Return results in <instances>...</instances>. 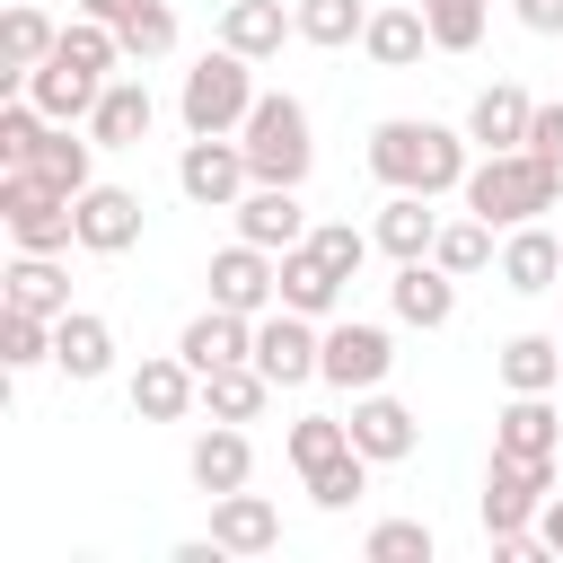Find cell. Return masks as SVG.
<instances>
[{"label": "cell", "mask_w": 563, "mask_h": 563, "mask_svg": "<svg viewBox=\"0 0 563 563\" xmlns=\"http://www.w3.org/2000/svg\"><path fill=\"white\" fill-rule=\"evenodd\" d=\"M466 167H475V141L457 132V123H431V114H387V123H369V176L387 185V194H457L466 185Z\"/></svg>", "instance_id": "obj_1"}, {"label": "cell", "mask_w": 563, "mask_h": 563, "mask_svg": "<svg viewBox=\"0 0 563 563\" xmlns=\"http://www.w3.org/2000/svg\"><path fill=\"white\" fill-rule=\"evenodd\" d=\"M457 194H466V211H484L493 229H519V220H545V211H554L563 167L537 158L528 141H519V150H475V167H466Z\"/></svg>", "instance_id": "obj_2"}, {"label": "cell", "mask_w": 563, "mask_h": 563, "mask_svg": "<svg viewBox=\"0 0 563 563\" xmlns=\"http://www.w3.org/2000/svg\"><path fill=\"white\" fill-rule=\"evenodd\" d=\"M255 62L246 53H229V44H211L194 70H185V88H176V114H185V132H246V114H255Z\"/></svg>", "instance_id": "obj_3"}, {"label": "cell", "mask_w": 563, "mask_h": 563, "mask_svg": "<svg viewBox=\"0 0 563 563\" xmlns=\"http://www.w3.org/2000/svg\"><path fill=\"white\" fill-rule=\"evenodd\" d=\"M238 141H246V167H255V185H308V167H317V141H308V106H299L290 88H264Z\"/></svg>", "instance_id": "obj_4"}, {"label": "cell", "mask_w": 563, "mask_h": 563, "mask_svg": "<svg viewBox=\"0 0 563 563\" xmlns=\"http://www.w3.org/2000/svg\"><path fill=\"white\" fill-rule=\"evenodd\" d=\"M0 229L35 255H62V246H79V194L44 185L35 167H0Z\"/></svg>", "instance_id": "obj_5"}, {"label": "cell", "mask_w": 563, "mask_h": 563, "mask_svg": "<svg viewBox=\"0 0 563 563\" xmlns=\"http://www.w3.org/2000/svg\"><path fill=\"white\" fill-rule=\"evenodd\" d=\"M246 185H255V167H246V141H238V132H185V150H176V194H185L194 211H238Z\"/></svg>", "instance_id": "obj_6"}, {"label": "cell", "mask_w": 563, "mask_h": 563, "mask_svg": "<svg viewBox=\"0 0 563 563\" xmlns=\"http://www.w3.org/2000/svg\"><path fill=\"white\" fill-rule=\"evenodd\" d=\"M387 369H396V334H387V325H369V317H325V361H317L325 387L361 396V387H387Z\"/></svg>", "instance_id": "obj_7"}, {"label": "cell", "mask_w": 563, "mask_h": 563, "mask_svg": "<svg viewBox=\"0 0 563 563\" xmlns=\"http://www.w3.org/2000/svg\"><path fill=\"white\" fill-rule=\"evenodd\" d=\"M211 299L220 308H238V317H264V308H282V255L273 246H255V238H229L220 255H211Z\"/></svg>", "instance_id": "obj_8"}, {"label": "cell", "mask_w": 563, "mask_h": 563, "mask_svg": "<svg viewBox=\"0 0 563 563\" xmlns=\"http://www.w3.org/2000/svg\"><path fill=\"white\" fill-rule=\"evenodd\" d=\"M317 361H325V325L317 317H299V308H264L255 317V369L273 387H308Z\"/></svg>", "instance_id": "obj_9"}, {"label": "cell", "mask_w": 563, "mask_h": 563, "mask_svg": "<svg viewBox=\"0 0 563 563\" xmlns=\"http://www.w3.org/2000/svg\"><path fill=\"white\" fill-rule=\"evenodd\" d=\"M343 422H352V449H361L369 466H405V457L422 449V413H413L405 396H387V387H361Z\"/></svg>", "instance_id": "obj_10"}, {"label": "cell", "mask_w": 563, "mask_h": 563, "mask_svg": "<svg viewBox=\"0 0 563 563\" xmlns=\"http://www.w3.org/2000/svg\"><path fill=\"white\" fill-rule=\"evenodd\" d=\"M545 493H554V457H501V449H493L475 510H484V528H537Z\"/></svg>", "instance_id": "obj_11"}, {"label": "cell", "mask_w": 563, "mask_h": 563, "mask_svg": "<svg viewBox=\"0 0 563 563\" xmlns=\"http://www.w3.org/2000/svg\"><path fill=\"white\" fill-rule=\"evenodd\" d=\"M202 405V369L185 361V352H150L141 369H132V413L141 422H185Z\"/></svg>", "instance_id": "obj_12"}, {"label": "cell", "mask_w": 563, "mask_h": 563, "mask_svg": "<svg viewBox=\"0 0 563 563\" xmlns=\"http://www.w3.org/2000/svg\"><path fill=\"white\" fill-rule=\"evenodd\" d=\"M185 475H194V493H202V501L238 493V484L255 475V440H246V422H211V431H194V449H185Z\"/></svg>", "instance_id": "obj_13"}, {"label": "cell", "mask_w": 563, "mask_h": 563, "mask_svg": "<svg viewBox=\"0 0 563 563\" xmlns=\"http://www.w3.org/2000/svg\"><path fill=\"white\" fill-rule=\"evenodd\" d=\"M141 220H150V211H141L132 185H88V194H79V246H88V255H132V246H141Z\"/></svg>", "instance_id": "obj_14"}, {"label": "cell", "mask_w": 563, "mask_h": 563, "mask_svg": "<svg viewBox=\"0 0 563 563\" xmlns=\"http://www.w3.org/2000/svg\"><path fill=\"white\" fill-rule=\"evenodd\" d=\"M387 308H396V325H449L457 317V273L449 264H431V255H413V264H396V282H387Z\"/></svg>", "instance_id": "obj_15"}, {"label": "cell", "mask_w": 563, "mask_h": 563, "mask_svg": "<svg viewBox=\"0 0 563 563\" xmlns=\"http://www.w3.org/2000/svg\"><path fill=\"white\" fill-rule=\"evenodd\" d=\"M18 97H35L53 123H88V114H97V97H106V70H79L70 53H53V62H35V70H26V88H18Z\"/></svg>", "instance_id": "obj_16"}, {"label": "cell", "mask_w": 563, "mask_h": 563, "mask_svg": "<svg viewBox=\"0 0 563 563\" xmlns=\"http://www.w3.org/2000/svg\"><path fill=\"white\" fill-rule=\"evenodd\" d=\"M150 123H158V97H150V79L114 70V79H106V97H97V114H88L97 150H141V141H150Z\"/></svg>", "instance_id": "obj_17"}, {"label": "cell", "mask_w": 563, "mask_h": 563, "mask_svg": "<svg viewBox=\"0 0 563 563\" xmlns=\"http://www.w3.org/2000/svg\"><path fill=\"white\" fill-rule=\"evenodd\" d=\"M229 220H238V238H255V246H273V255H290V246L308 238V202H299V185H246V202H238Z\"/></svg>", "instance_id": "obj_18"}, {"label": "cell", "mask_w": 563, "mask_h": 563, "mask_svg": "<svg viewBox=\"0 0 563 563\" xmlns=\"http://www.w3.org/2000/svg\"><path fill=\"white\" fill-rule=\"evenodd\" d=\"M501 290H519V299L563 290V238H554L545 220H519V229L501 238Z\"/></svg>", "instance_id": "obj_19"}, {"label": "cell", "mask_w": 563, "mask_h": 563, "mask_svg": "<svg viewBox=\"0 0 563 563\" xmlns=\"http://www.w3.org/2000/svg\"><path fill=\"white\" fill-rule=\"evenodd\" d=\"M176 352L211 378V369H229V361H255V317H238V308H202V317H185V334H176Z\"/></svg>", "instance_id": "obj_20"}, {"label": "cell", "mask_w": 563, "mask_h": 563, "mask_svg": "<svg viewBox=\"0 0 563 563\" xmlns=\"http://www.w3.org/2000/svg\"><path fill=\"white\" fill-rule=\"evenodd\" d=\"M493 449L501 457H563V396H510L493 413Z\"/></svg>", "instance_id": "obj_21"}, {"label": "cell", "mask_w": 563, "mask_h": 563, "mask_svg": "<svg viewBox=\"0 0 563 563\" xmlns=\"http://www.w3.org/2000/svg\"><path fill=\"white\" fill-rule=\"evenodd\" d=\"M53 369L79 378V387L106 378V369H114V325H106L97 308H62V317H53Z\"/></svg>", "instance_id": "obj_22"}, {"label": "cell", "mask_w": 563, "mask_h": 563, "mask_svg": "<svg viewBox=\"0 0 563 563\" xmlns=\"http://www.w3.org/2000/svg\"><path fill=\"white\" fill-rule=\"evenodd\" d=\"M211 537L229 545V563L273 554V545H282V510H273L264 493H246V484H238V493H220V501H211Z\"/></svg>", "instance_id": "obj_23"}, {"label": "cell", "mask_w": 563, "mask_h": 563, "mask_svg": "<svg viewBox=\"0 0 563 563\" xmlns=\"http://www.w3.org/2000/svg\"><path fill=\"white\" fill-rule=\"evenodd\" d=\"M290 35H299V9H282V0H229L220 9V44L246 62H273Z\"/></svg>", "instance_id": "obj_24"}, {"label": "cell", "mask_w": 563, "mask_h": 563, "mask_svg": "<svg viewBox=\"0 0 563 563\" xmlns=\"http://www.w3.org/2000/svg\"><path fill=\"white\" fill-rule=\"evenodd\" d=\"M528 114H537V97H528L519 79H493V88H475V106H466V141H475V150H519V141H528Z\"/></svg>", "instance_id": "obj_25"}, {"label": "cell", "mask_w": 563, "mask_h": 563, "mask_svg": "<svg viewBox=\"0 0 563 563\" xmlns=\"http://www.w3.org/2000/svg\"><path fill=\"white\" fill-rule=\"evenodd\" d=\"M493 369L510 396H563V334H510L493 352Z\"/></svg>", "instance_id": "obj_26"}, {"label": "cell", "mask_w": 563, "mask_h": 563, "mask_svg": "<svg viewBox=\"0 0 563 563\" xmlns=\"http://www.w3.org/2000/svg\"><path fill=\"white\" fill-rule=\"evenodd\" d=\"M53 44H62V26H53L35 0H18V9L0 18V79H9V97L26 88V70H35V62H53Z\"/></svg>", "instance_id": "obj_27"}, {"label": "cell", "mask_w": 563, "mask_h": 563, "mask_svg": "<svg viewBox=\"0 0 563 563\" xmlns=\"http://www.w3.org/2000/svg\"><path fill=\"white\" fill-rule=\"evenodd\" d=\"M26 167H35L44 185H62V194H88V185H97V132H88V123H79V132H70V123H44V141H35Z\"/></svg>", "instance_id": "obj_28"}, {"label": "cell", "mask_w": 563, "mask_h": 563, "mask_svg": "<svg viewBox=\"0 0 563 563\" xmlns=\"http://www.w3.org/2000/svg\"><path fill=\"white\" fill-rule=\"evenodd\" d=\"M369 238H378V255H396V264L431 255V238H440L431 194H387V202H378V220H369Z\"/></svg>", "instance_id": "obj_29"}, {"label": "cell", "mask_w": 563, "mask_h": 563, "mask_svg": "<svg viewBox=\"0 0 563 563\" xmlns=\"http://www.w3.org/2000/svg\"><path fill=\"white\" fill-rule=\"evenodd\" d=\"M282 308H299V317H317V325L343 308V273H334V264H325L308 238L282 255Z\"/></svg>", "instance_id": "obj_30"}, {"label": "cell", "mask_w": 563, "mask_h": 563, "mask_svg": "<svg viewBox=\"0 0 563 563\" xmlns=\"http://www.w3.org/2000/svg\"><path fill=\"white\" fill-rule=\"evenodd\" d=\"M361 53H369L378 70H413V62L431 53V26H422V0H413V9H369V26H361Z\"/></svg>", "instance_id": "obj_31"}, {"label": "cell", "mask_w": 563, "mask_h": 563, "mask_svg": "<svg viewBox=\"0 0 563 563\" xmlns=\"http://www.w3.org/2000/svg\"><path fill=\"white\" fill-rule=\"evenodd\" d=\"M0 299H9V308H35V317H62V308H70V273H62L53 255L18 246V264L0 273Z\"/></svg>", "instance_id": "obj_32"}, {"label": "cell", "mask_w": 563, "mask_h": 563, "mask_svg": "<svg viewBox=\"0 0 563 563\" xmlns=\"http://www.w3.org/2000/svg\"><path fill=\"white\" fill-rule=\"evenodd\" d=\"M273 396H282V387H273L255 361H229V369H211V378H202V413H211V422H255Z\"/></svg>", "instance_id": "obj_33"}, {"label": "cell", "mask_w": 563, "mask_h": 563, "mask_svg": "<svg viewBox=\"0 0 563 563\" xmlns=\"http://www.w3.org/2000/svg\"><path fill=\"white\" fill-rule=\"evenodd\" d=\"M431 264H449L457 282H466V273H484V264H501V255H493V220H484V211H457V220H440V238H431Z\"/></svg>", "instance_id": "obj_34"}, {"label": "cell", "mask_w": 563, "mask_h": 563, "mask_svg": "<svg viewBox=\"0 0 563 563\" xmlns=\"http://www.w3.org/2000/svg\"><path fill=\"white\" fill-rule=\"evenodd\" d=\"M282 449H290V466H299V475H317V466L352 457V422H343V413H299Z\"/></svg>", "instance_id": "obj_35"}, {"label": "cell", "mask_w": 563, "mask_h": 563, "mask_svg": "<svg viewBox=\"0 0 563 563\" xmlns=\"http://www.w3.org/2000/svg\"><path fill=\"white\" fill-rule=\"evenodd\" d=\"M114 35H123V62H167L176 53V9L167 0H132L114 18Z\"/></svg>", "instance_id": "obj_36"}, {"label": "cell", "mask_w": 563, "mask_h": 563, "mask_svg": "<svg viewBox=\"0 0 563 563\" xmlns=\"http://www.w3.org/2000/svg\"><path fill=\"white\" fill-rule=\"evenodd\" d=\"M422 26H431V53H475L493 26V0H422Z\"/></svg>", "instance_id": "obj_37"}, {"label": "cell", "mask_w": 563, "mask_h": 563, "mask_svg": "<svg viewBox=\"0 0 563 563\" xmlns=\"http://www.w3.org/2000/svg\"><path fill=\"white\" fill-rule=\"evenodd\" d=\"M361 26H369V9H361V0H299V44H317V53L361 44Z\"/></svg>", "instance_id": "obj_38"}, {"label": "cell", "mask_w": 563, "mask_h": 563, "mask_svg": "<svg viewBox=\"0 0 563 563\" xmlns=\"http://www.w3.org/2000/svg\"><path fill=\"white\" fill-rule=\"evenodd\" d=\"M35 361H53V317L0 299V369H35Z\"/></svg>", "instance_id": "obj_39"}, {"label": "cell", "mask_w": 563, "mask_h": 563, "mask_svg": "<svg viewBox=\"0 0 563 563\" xmlns=\"http://www.w3.org/2000/svg\"><path fill=\"white\" fill-rule=\"evenodd\" d=\"M53 53H70V62H79V70H106V79H114V70H123V35H114V26H106V18H88V9H79V18H70V26H62V44H53Z\"/></svg>", "instance_id": "obj_40"}, {"label": "cell", "mask_w": 563, "mask_h": 563, "mask_svg": "<svg viewBox=\"0 0 563 563\" xmlns=\"http://www.w3.org/2000/svg\"><path fill=\"white\" fill-rule=\"evenodd\" d=\"M361 554H369V563H431L440 537H431V519H378V528L361 537Z\"/></svg>", "instance_id": "obj_41"}, {"label": "cell", "mask_w": 563, "mask_h": 563, "mask_svg": "<svg viewBox=\"0 0 563 563\" xmlns=\"http://www.w3.org/2000/svg\"><path fill=\"white\" fill-rule=\"evenodd\" d=\"M361 493H369V457H361V449H352V457H334V466H317V475H308V501H317V510H352V501H361Z\"/></svg>", "instance_id": "obj_42"}, {"label": "cell", "mask_w": 563, "mask_h": 563, "mask_svg": "<svg viewBox=\"0 0 563 563\" xmlns=\"http://www.w3.org/2000/svg\"><path fill=\"white\" fill-rule=\"evenodd\" d=\"M308 246H317V255L352 282V273L369 264V246H378V238H369V229H352V220H317V229H308Z\"/></svg>", "instance_id": "obj_43"}, {"label": "cell", "mask_w": 563, "mask_h": 563, "mask_svg": "<svg viewBox=\"0 0 563 563\" xmlns=\"http://www.w3.org/2000/svg\"><path fill=\"white\" fill-rule=\"evenodd\" d=\"M528 150H537V158H554V167H563V97H545V106H537V114H528Z\"/></svg>", "instance_id": "obj_44"}, {"label": "cell", "mask_w": 563, "mask_h": 563, "mask_svg": "<svg viewBox=\"0 0 563 563\" xmlns=\"http://www.w3.org/2000/svg\"><path fill=\"white\" fill-rule=\"evenodd\" d=\"M528 35H563V0H510Z\"/></svg>", "instance_id": "obj_45"}, {"label": "cell", "mask_w": 563, "mask_h": 563, "mask_svg": "<svg viewBox=\"0 0 563 563\" xmlns=\"http://www.w3.org/2000/svg\"><path fill=\"white\" fill-rule=\"evenodd\" d=\"M537 537H545V554H563V493H545V510H537Z\"/></svg>", "instance_id": "obj_46"}, {"label": "cell", "mask_w": 563, "mask_h": 563, "mask_svg": "<svg viewBox=\"0 0 563 563\" xmlns=\"http://www.w3.org/2000/svg\"><path fill=\"white\" fill-rule=\"evenodd\" d=\"M79 9H88V18H106V26H114V18H123V9H132V0H79Z\"/></svg>", "instance_id": "obj_47"}]
</instances>
